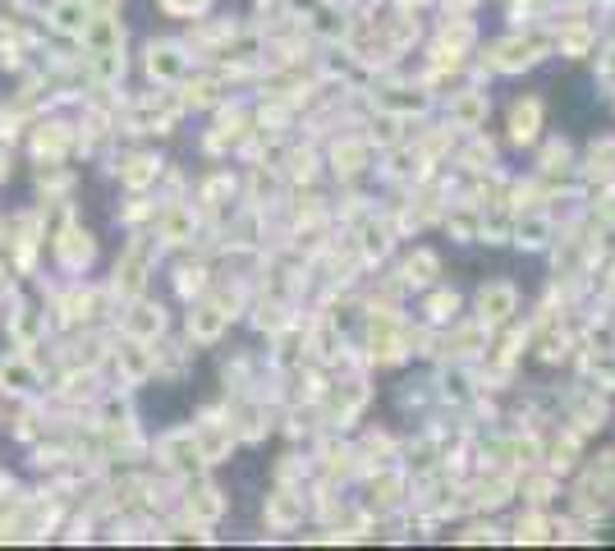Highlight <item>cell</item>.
Instances as JSON below:
<instances>
[{"instance_id":"obj_1","label":"cell","mask_w":615,"mask_h":551,"mask_svg":"<svg viewBox=\"0 0 615 551\" xmlns=\"http://www.w3.org/2000/svg\"><path fill=\"white\" fill-rule=\"evenodd\" d=\"M46 19H51L55 33H65V38H83V28L92 23V10H87V0H55Z\"/></svg>"},{"instance_id":"obj_5","label":"cell","mask_w":615,"mask_h":551,"mask_svg":"<svg viewBox=\"0 0 615 551\" xmlns=\"http://www.w3.org/2000/svg\"><path fill=\"white\" fill-rule=\"evenodd\" d=\"M179 70H184V60H179L175 46H152V51H147V74H152V79H175Z\"/></svg>"},{"instance_id":"obj_2","label":"cell","mask_w":615,"mask_h":551,"mask_svg":"<svg viewBox=\"0 0 615 551\" xmlns=\"http://www.w3.org/2000/svg\"><path fill=\"white\" fill-rule=\"evenodd\" d=\"M0 386L14 391V395H33V391L42 386V377H38L33 363L14 354V358H0Z\"/></svg>"},{"instance_id":"obj_4","label":"cell","mask_w":615,"mask_h":551,"mask_svg":"<svg viewBox=\"0 0 615 551\" xmlns=\"http://www.w3.org/2000/svg\"><path fill=\"white\" fill-rule=\"evenodd\" d=\"M161 326H166V318H161V309H152V303H134L129 318H125V331L134 335V341H152Z\"/></svg>"},{"instance_id":"obj_8","label":"cell","mask_w":615,"mask_h":551,"mask_svg":"<svg viewBox=\"0 0 615 551\" xmlns=\"http://www.w3.org/2000/svg\"><path fill=\"white\" fill-rule=\"evenodd\" d=\"M119 358H125V367H129V377H143V373H147V358L138 354V345H129V350H119Z\"/></svg>"},{"instance_id":"obj_3","label":"cell","mask_w":615,"mask_h":551,"mask_svg":"<svg viewBox=\"0 0 615 551\" xmlns=\"http://www.w3.org/2000/svg\"><path fill=\"white\" fill-rule=\"evenodd\" d=\"M83 42L92 46V55L102 51H119V23L111 14H92V23L83 28Z\"/></svg>"},{"instance_id":"obj_7","label":"cell","mask_w":615,"mask_h":551,"mask_svg":"<svg viewBox=\"0 0 615 551\" xmlns=\"http://www.w3.org/2000/svg\"><path fill=\"white\" fill-rule=\"evenodd\" d=\"M147 179H152V162H147V157L129 162V170H125V184H129V189H138V184H147Z\"/></svg>"},{"instance_id":"obj_10","label":"cell","mask_w":615,"mask_h":551,"mask_svg":"<svg viewBox=\"0 0 615 551\" xmlns=\"http://www.w3.org/2000/svg\"><path fill=\"white\" fill-rule=\"evenodd\" d=\"M111 6L115 0H87V10H102V14H111Z\"/></svg>"},{"instance_id":"obj_6","label":"cell","mask_w":615,"mask_h":551,"mask_svg":"<svg viewBox=\"0 0 615 551\" xmlns=\"http://www.w3.org/2000/svg\"><path fill=\"white\" fill-rule=\"evenodd\" d=\"M60 253H65V262H70V267H83V262L92 258V235H87V230H83V235H79V230H70V235H65V243H60Z\"/></svg>"},{"instance_id":"obj_9","label":"cell","mask_w":615,"mask_h":551,"mask_svg":"<svg viewBox=\"0 0 615 551\" xmlns=\"http://www.w3.org/2000/svg\"><path fill=\"white\" fill-rule=\"evenodd\" d=\"M161 6H166L170 14H184V10H194V6H202V0H161Z\"/></svg>"}]
</instances>
